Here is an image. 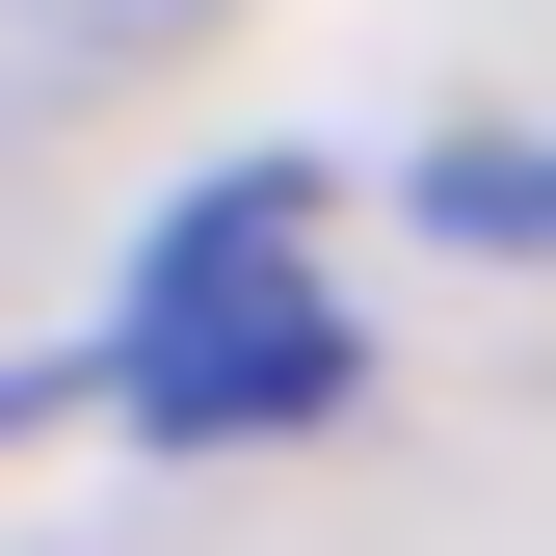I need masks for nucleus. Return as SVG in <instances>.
Instances as JSON below:
<instances>
[{
    "instance_id": "2",
    "label": "nucleus",
    "mask_w": 556,
    "mask_h": 556,
    "mask_svg": "<svg viewBox=\"0 0 556 556\" xmlns=\"http://www.w3.org/2000/svg\"><path fill=\"white\" fill-rule=\"evenodd\" d=\"M425 239H477V265H556V132H477V160H425Z\"/></svg>"
},
{
    "instance_id": "3",
    "label": "nucleus",
    "mask_w": 556,
    "mask_h": 556,
    "mask_svg": "<svg viewBox=\"0 0 556 556\" xmlns=\"http://www.w3.org/2000/svg\"><path fill=\"white\" fill-rule=\"evenodd\" d=\"M27 27H53V53H160L186 0H27Z\"/></svg>"
},
{
    "instance_id": "1",
    "label": "nucleus",
    "mask_w": 556,
    "mask_h": 556,
    "mask_svg": "<svg viewBox=\"0 0 556 556\" xmlns=\"http://www.w3.org/2000/svg\"><path fill=\"white\" fill-rule=\"evenodd\" d=\"M106 397L160 451H239V425H318L344 397V318H318V186H213L106 318Z\"/></svg>"
}]
</instances>
